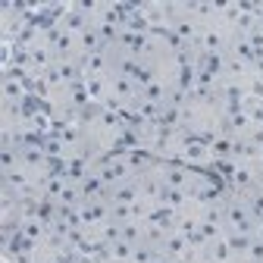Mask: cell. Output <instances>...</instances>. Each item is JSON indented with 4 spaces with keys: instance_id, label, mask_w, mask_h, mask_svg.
<instances>
[{
    "instance_id": "cell-10",
    "label": "cell",
    "mask_w": 263,
    "mask_h": 263,
    "mask_svg": "<svg viewBox=\"0 0 263 263\" xmlns=\"http://www.w3.org/2000/svg\"><path fill=\"white\" fill-rule=\"evenodd\" d=\"M94 238L101 241L104 248H110L113 241H119V222L110 219V222H104V226H97V229H94Z\"/></svg>"
},
{
    "instance_id": "cell-11",
    "label": "cell",
    "mask_w": 263,
    "mask_h": 263,
    "mask_svg": "<svg viewBox=\"0 0 263 263\" xmlns=\"http://www.w3.org/2000/svg\"><path fill=\"white\" fill-rule=\"evenodd\" d=\"M245 201H248V207H251L254 219H257V222H263V182H260V185H254L251 191H245Z\"/></svg>"
},
{
    "instance_id": "cell-4",
    "label": "cell",
    "mask_w": 263,
    "mask_h": 263,
    "mask_svg": "<svg viewBox=\"0 0 263 263\" xmlns=\"http://www.w3.org/2000/svg\"><path fill=\"white\" fill-rule=\"evenodd\" d=\"M107 182H104V176L97 173V166L79 182V194H82V201H101V197H107Z\"/></svg>"
},
{
    "instance_id": "cell-6",
    "label": "cell",
    "mask_w": 263,
    "mask_h": 263,
    "mask_svg": "<svg viewBox=\"0 0 263 263\" xmlns=\"http://www.w3.org/2000/svg\"><path fill=\"white\" fill-rule=\"evenodd\" d=\"M204 263H235V257H232V251H229V241H226V235L222 238H213V241H207V248H204Z\"/></svg>"
},
{
    "instance_id": "cell-3",
    "label": "cell",
    "mask_w": 263,
    "mask_h": 263,
    "mask_svg": "<svg viewBox=\"0 0 263 263\" xmlns=\"http://www.w3.org/2000/svg\"><path fill=\"white\" fill-rule=\"evenodd\" d=\"M79 213V222L82 229H88V232H94L97 226H104L113 219V204H110V197H101V201H82L76 207Z\"/></svg>"
},
{
    "instance_id": "cell-8",
    "label": "cell",
    "mask_w": 263,
    "mask_h": 263,
    "mask_svg": "<svg viewBox=\"0 0 263 263\" xmlns=\"http://www.w3.org/2000/svg\"><path fill=\"white\" fill-rule=\"evenodd\" d=\"M132 254H135V245H128V241H113L110 248H104V260L110 263H132Z\"/></svg>"
},
{
    "instance_id": "cell-5",
    "label": "cell",
    "mask_w": 263,
    "mask_h": 263,
    "mask_svg": "<svg viewBox=\"0 0 263 263\" xmlns=\"http://www.w3.org/2000/svg\"><path fill=\"white\" fill-rule=\"evenodd\" d=\"M107 197H110V204H144L141 188H138V179L128 182V185H119V188H110ZM144 207H147V204H144Z\"/></svg>"
},
{
    "instance_id": "cell-12",
    "label": "cell",
    "mask_w": 263,
    "mask_h": 263,
    "mask_svg": "<svg viewBox=\"0 0 263 263\" xmlns=\"http://www.w3.org/2000/svg\"><path fill=\"white\" fill-rule=\"evenodd\" d=\"M166 263H170V260H166Z\"/></svg>"
},
{
    "instance_id": "cell-2",
    "label": "cell",
    "mask_w": 263,
    "mask_h": 263,
    "mask_svg": "<svg viewBox=\"0 0 263 263\" xmlns=\"http://www.w3.org/2000/svg\"><path fill=\"white\" fill-rule=\"evenodd\" d=\"M97 166V173L104 176V182H107V188H119V185H128V182H135L141 173L132 166V163H125V157H122V151H113V154H107V157H101L94 163Z\"/></svg>"
},
{
    "instance_id": "cell-9",
    "label": "cell",
    "mask_w": 263,
    "mask_h": 263,
    "mask_svg": "<svg viewBox=\"0 0 263 263\" xmlns=\"http://www.w3.org/2000/svg\"><path fill=\"white\" fill-rule=\"evenodd\" d=\"M251 238L254 235H232V232H226V241H229V251H232L235 263L248 257V248H251Z\"/></svg>"
},
{
    "instance_id": "cell-1",
    "label": "cell",
    "mask_w": 263,
    "mask_h": 263,
    "mask_svg": "<svg viewBox=\"0 0 263 263\" xmlns=\"http://www.w3.org/2000/svg\"><path fill=\"white\" fill-rule=\"evenodd\" d=\"M222 226H226V232H232V235H254L257 232V219L245 201V194L238 191H229L226 194V201H222Z\"/></svg>"
},
{
    "instance_id": "cell-7",
    "label": "cell",
    "mask_w": 263,
    "mask_h": 263,
    "mask_svg": "<svg viewBox=\"0 0 263 263\" xmlns=\"http://www.w3.org/2000/svg\"><path fill=\"white\" fill-rule=\"evenodd\" d=\"M119 238L128 245H141L144 241V219H125L119 222Z\"/></svg>"
}]
</instances>
